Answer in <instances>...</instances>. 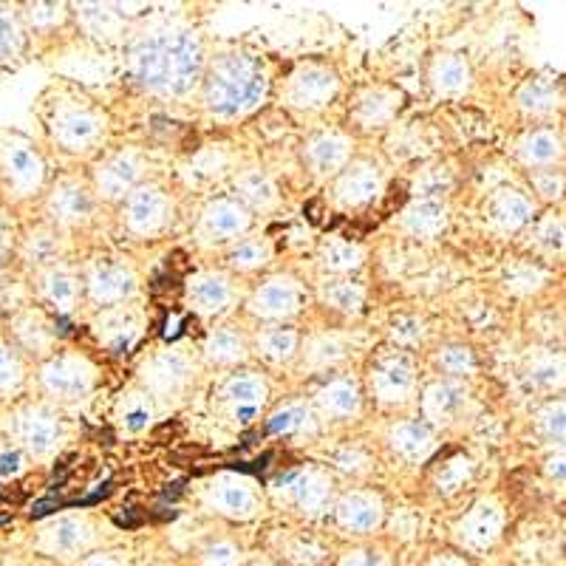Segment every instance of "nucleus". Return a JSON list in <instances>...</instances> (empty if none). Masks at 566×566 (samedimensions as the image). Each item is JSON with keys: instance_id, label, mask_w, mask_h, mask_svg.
I'll return each instance as SVG.
<instances>
[{"instance_id": "f257e3e1", "label": "nucleus", "mask_w": 566, "mask_h": 566, "mask_svg": "<svg viewBox=\"0 0 566 566\" xmlns=\"http://www.w3.org/2000/svg\"><path fill=\"white\" fill-rule=\"evenodd\" d=\"M207 71L204 43L188 26H156L128 48V75L142 91L156 97H188Z\"/></svg>"}, {"instance_id": "f03ea898", "label": "nucleus", "mask_w": 566, "mask_h": 566, "mask_svg": "<svg viewBox=\"0 0 566 566\" xmlns=\"http://www.w3.org/2000/svg\"><path fill=\"white\" fill-rule=\"evenodd\" d=\"M270 88L267 68L247 52H224L207 63L202 80V102L216 120H238L261 105Z\"/></svg>"}, {"instance_id": "7ed1b4c3", "label": "nucleus", "mask_w": 566, "mask_h": 566, "mask_svg": "<svg viewBox=\"0 0 566 566\" xmlns=\"http://www.w3.org/2000/svg\"><path fill=\"white\" fill-rule=\"evenodd\" d=\"M270 397V380L263 377L261 371L241 365V369L229 371L227 377H222V383L213 388L210 405L224 424L244 431V428H250L258 419L267 417Z\"/></svg>"}, {"instance_id": "20e7f679", "label": "nucleus", "mask_w": 566, "mask_h": 566, "mask_svg": "<svg viewBox=\"0 0 566 566\" xmlns=\"http://www.w3.org/2000/svg\"><path fill=\"white\" fill-rule=\"evenodd\" d=\"M338 479L329 467L301 465L292 467L272 485V499L283 510L295 512L301 519H320L338 501Z\"/></svg>"}, {"instance_id": "39448f33", "label": "nucleus", "mask_w": 566, "mask_h": 566, "mask_svg": "<svg viewBox=\"0 0 566 566\" xmlns=\"http://www.w3.org/2000/svg\"><path fill=\"white\" fill-rule=\"evenodd\" d=\"M365 394L383 408H403L419 397L417 360L411 351L388 346L369 360L365 369Z\"/></svg>"}, {"instance_id": "423d86ee", "label": "nucleus", "mask_w": 566, "mask_h": 566, "mask_svg": "<svg viewBox=\"0 0 566 566\" xmlns=\"http://www.w3.org/2000/svg\"><path fill=\"white\" fill-rule=\"evenodd\" d=\"M199 377V360L188 349L168 346V349L150 351L148 358L142 360L136 383L156 399V403H176V399L188 397V392L196 385Z\"/></svg>"}, {"instance_id": "0eeeda50", "label": "nucleus", "mask_w": 566, "mask_h": 566, "mask_svg": "<svg viewBox=\"0 0 566 566\" xmlns=\"http://www.w3.org/2000/svg\"><path fill=\"white\" fill-rule=\"evenodd\" d=\"M173 199L156 182H145L122 202V227L134 238H159L173 224Z\"/></svg>"}, {"instance_id": "6e6552de", "label": "nucleus", "mask_w": 566, "mask_h": 566, "mask_svg": "<svg viewBox=\"0 0 566 566\" xmlns=\"http://www.w3.org/2000/svg\"><path fill=\"white\" fill-rule=\"evenodd\" d=\"M202 501L207 510L218 512L224 519L247 521L261 512L263 499L256 482L244 473H218L204 485Z\"/></svg>"}, {"instance_id": "1a4fd4ad", "label": "nucleus", "mask_w": 566, "mask_h": 566, "mask_svg": "<svg viewBox=\"0 0 566 566\" xmlns=\"http://www.w3.org/2000/svg\"><path fill=\"white\" fill-rule=\"evenodd\" d=\"M340 91V77L335 68L324 66V63H304L297 66L281 88L283 105H290L295 111H324Z\"/></svg>"}, {"instance_id": "9d476101", "label": "nucleus", "mask_w": 566, "mask_h": 566, "mask_svg": "<svg viewBox=\"0 0 566 566\" xmlns=\"http://www.w3.org/2000/svg\"><path fill=\"white\" fill-rule=\"evenodd\" d=\"M304 286L292 275H270L258 283L247 297V312L261 324H292L304 309Z\"/></svg>"}, {"instance_id": "9b49d317", "label": "nucleus", "mask_w": 566, "mask_h": 566, "mask_svg": "<svg viewBox=\"0 0 566 566\" xmlns=\"http://www.w3.org/2000/svg\"><path fill=\"white\" fill-rule=\"evenodd\" d=\"M252 213L236 196L210 199L199 213L196 238L207 247H233L244 236H250Z\"/></svg>"}, {"instance_id": "f8f14e48", "label": "nucleus", "mask_w": 566, "mask_h": 566, "mask_svg": "<svg viewBox=\"0 0 566 566\" xmlns=\"http://www.w3.org/2000/svg\"><path fill=\"white\" fill-rule=\"evenodd\" d=\"M473 408V392L471 385L462 380H431L419 392V414L422 422H428L433 431L451 428V424L462 422Z\"/></svg>"}, {"instance_id": "ddd939ff", "label": "nucleus", "mask_w": 566, "mask_h": 566, "mask_svg": "<svg viewBox=\"0 0 566 566\" xmlns=\"http://www.w3.org/2000/svg\"><path fill=\"white\" fill-rule=\"evenodd\" d=\"M385 170L371 156H354L340 176L331 179V202L340 210H360L383 193Z\"/></svg>"}, {"instance_id": "4468645a", "label": "nucleus", "mask_w": 566, "mask_h": 566, "mask_svg": "<svg viewBox=\"0 0 566 566\" xmlns=\"http://www.w3.org/2000/svg\"><path fill=\"white\" fill-rule=\"evenodd\" d=\"M482 216H485L487 227L499 236H516L521 229L539 218V204L533 196H527L519 188H496L487 193L485 204H482Z\"/></svg>"}, {"instance_id": "2eb2a0df", "label": "nucleus", "mask_w": 566, "mask_h": 566, "mask_svg": "<svg viewBox=\"0 0 566 566\" xmlns=\"http://www.w3.org/2000/svg\"><path fill=\"white\" fill-rule=\"evenodd\" d=\"M148 159L139 148H120L97 168V196L105 202H125L145 184Z\"/></svg>"}, {"instance_id": "dca6fc26", "label": "nucleus", "mask_w": 566, "mask_h": 566, "mask_svg": "<svg viewBox=\"0 0 566 566\" xmlns=\"http://www.w3.org/2000/svg\"><path fill=\"white\" fill-rule=\"evenodd\" d=\"M88 292L100 306L131 304L139 292V275L128 261L122 258H102L88 272Z\"/></svg>"}, {"instance_id": "f3484780", "label": "nucleus", "mask_w": 566, "mask_h": 566, "mask_svg": "<svg viewBox=\"0 0 566 566\" xmlns=\"http://www.w3.org/2000/svg\"><path fill=\"white\" fill-rule=\"evenodd\" d=\"M331 516L343 533L371 535L383 524L385 501L377 490L351 487V490H340L338 501L331 507Z\"/></svg>"}, {"instance_id": "a211bd4d", "label": "nucleus", "mask_w": 566, "mask_h": 566, "mask_svg": "<svg viewBox=\"0 0 566 566\" xmlns=\"http://www.w3.org/2000/svg\"><path fill=\"white\" fill-rule=\"evenodd\" d=\"M501 530H505V507L493 496H482L479 501H473L471 510L453 527L459 544L473 550V553L490 550L501 539Z\"/></svg>"}, {"instance_id": "6ab92c4d", "label": "nucleus", "mask_w": 566, "mask_h": 566, "mask_svg": "<svg viewBox=\"0 0 566 566\" xmlns=\"http://www.w3.org/2000/svg\"><path fill=\"white\" fill-rule=\"evenodd\" d=\"M184 301L199 317H222L236 304V286L227 272L202 270L188 278Z\"/></svg>"}, {"instance_id": "aec40b11", "label": "nucleus", "mask_w": 566, "mask_h": 566, "mask_svg": "<svg viewBox=\"0 0 566 566\" xmlns=\"http://www.w3.org/2000/svg\"><path fill=\"white\" fill-rule=\"evenodd\" d=\"M354 159V139L343 131H320L304 142V165L315 179H335Z\"/></svg>"}, {"instance_id": "412c9836", "label": "nucleus", "mask_w": 566, "mask_h": 566, "mask_svg": "<svg viewBox=\"0 0 566 566\" xmlns=\"http://www.w3.org/2000/svg\"><path fill=\"white\" fill-rule=\"evenodd\" d=\"M385 448L403 465H424L437 453V431L422 419H397L385 431Z\"/></svg>"}, {"instance_id": "4be33fe9", "label": "nucleus", "mask_w": 566, "mask_h": 566, "mask_svg": "<svg viewBox=\"0 0 566 566\" xmlns=\"http://www.w3.org/2000/svg\"><path fill=\"white\" fill-rule=\"evenodd\" d=\"M365 388L351 377H331L312 397L317 417L324 422H351L363 414Z\"/></svg>"}, {"instance_id": "5701e85b", "label": "nucleus", "mask_w": 566, "mask_h": 566, "mask_svg": "<svg viewBox=\"0 0 566 566\" xmlns=\"http://www.w3.org/2000/svg\"><path fill=\"white\" fill-rule=\"evenodd\" d=\"M145 329H148V315L131 301V304L105 309L97 331H100L102 343L114 354H131L145 338Z\"/></svg>"}, {"instance_id": "b1692460", "label": "nucleus", "mask_w": 566, "mask_h": 566, "mask_svg": "<svg viewBox=\"0 0 566 566\" xmlns=\"http://www.w3.org/2000/svg\"><path fill=\"white\" fill-rule=\"evenodd\" d=\"M448 222H451V204H448V199H414L399 213L397 229L403 236L417 238V241H433V238L445 233Z\"/></svg>"}, {"instance_id": "393cba45", "label": "nucleus", "mask_w": 566, "mask_h": 566, "mask_svg": "<svg viewBox=\"0 0 566 566\" xmlns=\"http://www.w3.org/2000/svg\"><path fill=\"white\" fill-rule=\"evenodd\" d=\"M320 422L324 419L317 417L312 399H286V403H278L275 408L267 411L263 417V431L278 439H301V437H315L320 431Z\"/></svg>"}, {"instance_id": "a878e982", "label": "nucleus", "mask_w": 566, "mask_h": 566, "mask_svg": "<svg viewBox=\"0 0 566 566\" xmlns=\"http://www.w3.org/2000/svg\"><path fill=\"white\" fill-rule=\"evenodd\" d=\"M250 354L252 338L236 324L213 326L202 343V360L207 365H218V369H233V365L241 369Z\"/></svg>"}, {"instance_id": "bb28decb", "label": "nucleus", "mask_w": 566, "mask_h": 566, "mask_svg": "<svg viewBox=\"0 0 566 566\" xmlns=\"http://www.w3.org/2000/svg\"><path fill=\"white\" fill-rule=\"evenodd\" d=\"M399 109H403V94L397 88L371 86L360 91L354 105H351V120L363 131H380L392 125Z\"/></svg>"}, {"instance_id": "cd10ccee", "label": "nucleus", "mask_w": 566, "mask_h": 566, "mask_svg": "<svg viewBox=\"0 0 566 566\" xmlns=\"http://www.w3.org/2000/svg\"><path fill=\"white\" fill-rule=\"evenodd\" d=\"M301 331L292 324H263L252 335V351L272 365H290L301 358Z\"/></svg>"}, {"instance_id": "c85d7f7f", "label": "nucleus", "mask_w": 566, "mask_h": 566, "mask_svg": "<svg viewBox=\"0 0 566 566\" xmlns=\"http://www.w3.org/2000/svg\"><path fill=\"white\" fill-rule=\"evenodd\" d=\"M233 196L250 210L252 216L256 213H272L281 204L275 179L263 168L236 170V176H233Z\"/></svg>"}, {"instance_id": "c756f323", "label": "nucleus", "mask_w": 566, "mask_h": 566, "mask_svg": "<svg viewBox=\"0 0 566 566\" xmlns=\"http://www.w3.org/2000/svg\"><path fill=\"white\" fill-rule=\"evenodd\" d=\"M521 377L535 392H561L566 388V354L558 349H533L521 365Z\"/></svg>"}, {"instance_id": "7c9ffc66", "label": "nucleus", "mask_w": 566, "mask_h": 566, "mask_svg": "<svg viewBox=\"0 0 566 566\" xmlns=\"http://www.w3.org/2000/svg\"><path fill=\"white\" fill-rule=\"evenodd\" d=\"M114 417L125 437H142L154 428L156 417H159V403L139 383H134L128 392H122Z\"/></svg>"}, {"instance_id": "2f4dec72", "label": "nucleus", "mask_w": 566, "mask_h": 566, "mask_svg": "<svg viewBox=\"0 0 566 566\" xmlns=\"http://www.w3.org/2000/svg\"><path fill=\"white\" fill-rule=\"evenodd\" d=\"M516 159H519L527 170L555 168V165L564 159V139L550 128L530 131V134L516 145Z\"/></svg>"}, {"instance_id": "473e14b6", "label": "nucleus", "mask_w": 566, "mask_h": 566, "mask_svg": "<svg viewBox=\"0 0 566 566\" xmlns=\"http://www.w3.org/2000/svg\"><path fill=\"white\" fill-rule=\"evenodd\" d=\"M428 80H431L433 91L442 97H459L465 94L473 82L471 63L462 55H451V52H442L431 60L428 68Z\"/></svg>"}, {"instance_id": "72a5a7b5", "label": "nucleus", "mask_w": 566, "mask_h": 566, "mask_svg": "<svg viewBox=\"0 0 566 566\" xmlns=\"http://www.w3.org/2000/svg\"><path fill=\"white\" fill-rule=\"evenodd\" d=\"M46 380L57 397H82L94 385V365L82 358H63L48 369Z\"/></svg>"}, {"instance_id": "f704fd0d", "label": "nucleus", "mask_w": 566, "mask_h": 566, "mask_svg": "<svg viewBox=\"0 0 566 566\" xmlns=\"http://www.w3.org/2000/svg\"><path fill=\"white\" fill-rule=\"evenodd\" d=\"M349 358V343H346L343 335H335V331H324V335H315V338L306 340L301 346V365L315 374H324V371L338 369L343 360Z\"/></svg>"}, {"instance_id": "c9c22d12", "label": "nucleus", "mask_w": 566, "mask_h": 566, "mask_svg": "<svg viewBox=\"0 0 566 566\" xmlns=\"http://www.w3.org/2000/svg\"><path fill=\"white\" fill-rule=\"evenodd\" d=\"M363 247L354 241H346V238H326L317 247V267L324 270V275L351 278V272H358L363 267Z\"/></svg>"}, {"instance_id": "e433bc0d", "label": "nucleus", "mask_w": 566, "mask_h": 566, "mask_svg": "<svg viewBox=\"0 0 566 566\" xmlns=\"http://www.w3.org/2000/svg\"><path fill=\"white\" fill-rule=\"evenodd\" d=\"M431 365L437 371V377L442 380H462V383H467V380L479 374L476 351L467 343H456V340L439 346L431 354Z\"/></svg>"}, {"instance_id": "4c0bfd02", "label": "nucleus", "mask_w": 566, "mask_h": 566, "mask_svg": "<svg viewBox=\"0 0 566 566\" xmlns=\"http://www.w3.org/2000/svg\"><path fill=\"white\" fill-rule=\"evenodd\" d=\"M561 102H564V91L555 80L550 77H530L524 86L519 88V94H516V105L524 111L527 116H550L561 109Z\"/></svg>"}, {"instance_id": "58836bf2", "label": "nucleus", "mask_w": 566, "mask_h": 566, "mask_svg": "<svg viewBox=\"0 0 566 566\" xmlns=\"http://www.w3.org/2000/svg\"><path fill=\"white\" fill-rule=\"evenodd\" d=\"M320 304L329 306L331 312L340 315H360L365 306V286L354 278H331L326 275L317 286Z\"/></svg>"}, {"instance_id": "ea45409f", "label": "nucleus", "mask_w": 566, "mask_h": 566, "mask_svg": "<svg viewBox=\"0 0 566 566\" xmlns=\"http://www.w3.org/2000/svg\"><path fill=\"white\" fill-rule=\"evenodd\" d=\"M546 281H550V272L544 270V263L533 261V258H512L499 272V283L516 297L535 295Z\"/></svg>"}, {"instance_id": "a19ab883", "label": "nucleus", "mask_w": 566, "mask_h": 566, "mask_svg": "<svg viewBox=\"0 0 566 566\" xmlns=\"http://www.w3.org/2000/svg\"><path fill=\"white\" fill-rule=\"evenodd\" d=\"M272 256H275V250H272V241L267 236H244L241 241H236L233 247H227V256H224V261H227V270L229 272H258L263 270V267H270Z\"/></svg>"}, {"instance_id": "79ce46f5", "label": "nucleus", "mask_w": 566, "mask_h": 566, "mask_svg": "<svg viewBox=\"0 0 566 566\" xmlns=\"http://www.w3.org/2000/svg\"><path fill=\"white\" fill-rule=\"evenodd\" d=\"M530 247L544 258H561L566 252V216L544 213L530 224Z\"/></svg>"}, {"instance_id": "37998d69", "label": "nucleus", "mask_w": 566, "mask_h": 566, "mask_svg": "<svg viewBox=\"0 0 566 566\" xmlns=\"http://www.w3.org/2000/svg\"><path fill=\"white\" fill-rule=\"evenodd\" d=\"M473 473H476V462L465 453H456L448 462H442L437 473H433V487L442 499H451L459 490H465V485H471Z\"/></svg>"}, {"instance_id": "c03bdc74", "label": "nucleus", "mask_w": 566, "mask_h": 566, "mask_svg": "<svg viewBox=\"0 0 566 566\" xmlns=\"http://www.w3.org/2000/svg\"><path fill=\"white\" fill-rule=\"evenodd\" d=\"M102 134H105V116L94 109L75 111V114L66 120V125H63V136H66L68 145H75V148L94 145V142L102 139Z\"/></svg>"}, {"instance_id": "a18cd8bd", "label": "nucleus", "mask_w": 566, "mask_h": 566, "mask_svg": "<svg viewBox=\"0 0 566 566\" xmlns=\"http://www.w3.org/2000/svg\"><path fill=\"white\" fill-rule=\"evenodd\" d=\"M533 428L550 445H566V397L546 399L533 414Z\"/></svg>"}, {"instance_id": "49530a36", "label": "nucleus", "mask_w": 566, "mask_h": 566, "mask_svg": "<svg viewBox=\"0 0 566 566\" xmlns=\"http://www.w3.org/2000/svg\"><path fill=\"white\" fill-rule=\"evenodd\" d=\"M424 335H428L424 320L417 315H397L392 324H388V340H392V346H397V349H417L424 340Z\"/></svg>"}, {"instance_id": "de8ad7c7", "label": "nucleus", "mask_w": 566, "mask_h": 566, "mask_svg": "<svg viewBox=\"0 0 566 566\" xmlns=\"http://www.w3.org/2000/svg\"><path fill=\"white\" fill-rule=\"evenodd\" d=\"M453 184V173L442 165L424 168L417 173L414 182V199H445V193Z\"/></svg>"}, {"instance_id": "09e8293b", "label": "nucleus", "mask_w": 566, "mask_h": 566, "mask_svg": "<svg viewBox=\"0 0 566 566\" xmlns=\"http://www.w3.org/2000/svg\"><path fill=\"white\" fill-rule=\"evenodd\" d=\"M94 207V199L91 193H86L82 188H66L57 193V216L66 218V222H82V218L91 213Z\"/></svg>"}, {"instance_id": "8fccbe9b", "label": "nucleus", "mask_w": 566, "mask_h": 566, "mask_svg": "<svg viewBox=\"0 0 566 566\" xmlns=\"http://www.w3.org/2000/svg\"><path fill=\"white\" fill-rule=\"evenodd\" d=\"M530 184H533L535 196H539L541 202H558L566 193V176L564 170L558 168L530 170Z\"/></svg>"}, {"instance_id": "3c124183", "label": "nucleus", "mask_w": 566, "mask_h": 566, "mask_svg": "<svg viewBox=\"0 0 566 566\" xmlns=\"http://www.w3.org/2000/svg\"><path fill=\"white\" fill-rule=\"evenodd\" d=\"M335 467L343 473H351V476H363V473L371 471V456L358 445H346L340 448L335 456H331Z\"/></svg>"}, {"instance_id": "603ef678", "label": "nucleus", "mask_w": 566, "mask_h": 566, "mask_svg": "<svg viewBox=\"0 0 566 566\" xmlns=\"http://www.w3.org/2000/svg\"><path fill=\"white\" fill-rule=\"evenodd\" d=\"M229 168V159L222 150H204L196 162L190 165V176L199 179V182H213L222 170Z\"/></svg>"}, {"instance_id": "864d4df0", "label": "nucleus", "mask_w": 566, "mask_h": 566, "mask_svg": "<svg viewBox=\"0 0 566 566\" xmlns=\"http://www.w3.org/2000/svg\"><path fill=\"white\" fill-rule=\"evenodd\" d=\"M204 566H238V546L227 539L210 541L202 550Z\"/></svg>"}, {"instance_id": "5fc2aeb1", "label": "nucleus", "mask_w": 566, "mask_h": 566, "mask_svg": "<svg viewBox=\"0 0 566 566\" xmlns=\"http://www.w3.org/2000/svg\"><path fill=\"white\" fill-rule=\"evenodd\" d=\"M26 439L32 442V448H37V451H48V448H55L57 442V428L52 419H34V422H29L26 428Z\"/></svg>"}, {"instance_id": "6e6d98bb", "label": "nucleus", "mask_w": 566, "mask_h": 566, "mask_svg": "<svg viewBox=\"0 0 566 566\" xmlns=\"http://www.w3.org/2000/svg\"><path fill=\"white\" fill-rule=\"evenodd\" d=\"M544 476L553 485L566 487V445H553V451L544 459Z\"/></svg>"}, {"instance_id": "4d7b16f0", "label": "nucleus", "mask_w": 566, "mask_h": 566, "mask_svg": "<svg viewBox=\"0 0 566 566\" xmlns=\"http://www.w3.org/2000/svg\"><path fill=\"white\" fill-rule=\"evenodd\" d=\"M340 566H385V555L374 546H358L340 555Z\"/></svg>"}, {"instance_id": "13d9d810", "label": "nucleus", "mask_w": 566, "mask_h": 566, "mask_svg": "<svg viewBox=\"0 0 566 566\" xmlns=\"http://www.w3.org/2000/svg\"><path fill=\"white\" fill-rule=\"evenodd\" d=\"M52 301H55L60 309H71V304L77 301V281L71 275H57L52 281Z\"/></svg>"}, {"instance_id": "bf43d9fd", "label": "nucleus", "mask_w": 566, "mask_h": 566, "mask_svg": "<svg viewBox=\"0 0 566 566\" xmlns=\"http://www.w3.org/2000/svg\"><path fill=\"white\" fill-rule=\"evenodd\" d=\"M88 539V527L82 521H63L60 530H57V541L68 550H77L82 546V541Z\"/></svg>"}, {"instance_id": "052dcab7", "label": "nucleus", "mask_w": 566, "mask_h": 566, "mask_svg": "<svg viewBox=\"0 0 566 566\" xmlns=\"http://www.w3.org/2000/svg\"><path fill=\"white\" fill-rule=\"evenodd\" d=\"M12 43H14L12 26H9L7 21H0V57L12 52Z\"/></svg>"}, {"instance_id": "680f3d73", "label": "nucleus", "mask_w": 566, "mask_h": 566, "mask_svg": "<svg viewBox=\"0 0 566 566\" xmlns=\"http://www.w3.org/2000/svg\"><path fill=\"white\" fill-rule=\"evenodd\" d=\"M86 566H122V561L116 558L114 553H105V555H97V558H91Z\"/></svg>"}, {"instance_id": "e2e57ef3", "label": "nucleus", "mask_w": 566, "mask_h": 566, "mask_svg": "<svg viewBox=\"0 0 566 566\" xmlns=\"http://www.w3.org/2000/svg\"><path fill=\"white\" fill-rule=\"evenodd\" d=\"M431 566H467V564L462 558H456V555H437V558L431 561Z\"/></svg>"}, {"instance_id": "0e129e2a", "label": "nucleus", "mask_w": 566, "mask_h": 566, "mask_svg": "<svg viewBox=\"0 0 566 566\" xmlns=\"http://www.w3.org/2000/svg\"><path fill=\"white\" fill-rule=\"evenodd\" d=\"M252 566H270V564H252Z\"/></svg>"}]
</instances>
